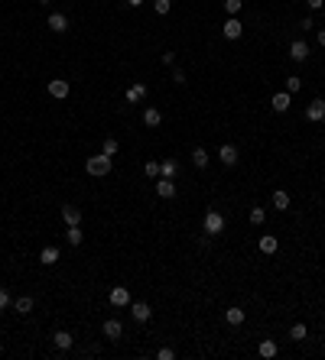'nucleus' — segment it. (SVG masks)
Instances as JSON below:
<instances>
[{
    "mask_svg": "<svg viewBox=\"0 0 325 360\" xmlns=\"http://www.w3.org/2000/svg\"><path fill=\"white\" fill-rule=\"evenodd\" d=\"M143 172H147L150 178H160V162H147V165H143Z\"/></svg>",
    "mask_w": 325,
    "mask_h": 360,
    "instance_id": "31",
    "label": "nucleus"
},
{
    "mask_svg": "<svg viewBox=\"0 0 325 360\" xmlns=\"http://www.w3.org/2000/svg\"><path fill=\"white\" fill-rule=\"evenodd\" d=\"M176 182H172V178H156V195L160 198H176Z\"/></svg>",
    "mask_w": 325,
    "mask_h": 360,
    "instance_id": "6",
    "label": "nucleus"
},
{
    "mask_svg": "<svg viewBox=\"0 0 325 360\" xmlns=\"http://www.w3.org/2000/svg\"><path fill=\"white\" fill-rule=\"evenodd\" d=\"M276 350H280V347H276V344L270 341V337H267V341H260V347H257V354H260V357H264V360H273V357H276Z\"/></svg>",
    "mask_w": 325,
    "mask_h": 360,
    "instance_id": "20",
    "label": "nucleus"
},
{
    "mask_svg": "<svg viewBox=\"0 0 325 360\" xmlns=\"http://www.w3.org/2000/svg\"><path fill=\"white\" fill-rule=\"evenodd\" d=\"M101 153H104V156H117V140H104Z\"/></svg>",
    "mask_w": 325,
    "mask_h": 360,
    "instance_id": "30",
    "label": "nucleus"
},
{
    "mask_svg": "<svg viewBox=\"0 0 325 360\" xmlns=\"http://www.w3.org/2000/svg\"><path fill=\"white\" fill-rule=\"evenodd\" d=\"M241 30H244V26H241V20H238V17H231V20H228L225 26H221V33H225V39H241Z\"/></svg>",
    "mask_w": 325,
    "mask_h": 360,
    "instance_id": "8",
    "label": "nucleus"
},
{
    "mask_svg": "<svg viewBox=\"0 0 325 360\" xmlns=\"http://www.w3.org/2000/svg\"><path fill=\"white\" fill-rule=\"evenodd\" d=\"M85 172H88V175H94V178H104L107 172H111V156H104V153H101V156H88L85 159Z\"/></svg>",
    "mask_w": 325,
    "mask_h": 360,
    "instance_id": "1",
    "label": "nucleus"
},
{
    "mask_svg": "<svg viewBox=\"0 0 325 360\" xmlns=\"http://www.w3.org/2000/svg\"><path fill=\"white\" fill-rule=\"evenodd\" d=\"M130 315H134V321H150V318H153V308L147 305V302H134V305H130Z\"/></svg>",
    "mask_w": 325,
    "mask_h": 360,
    "instance_id": "4",
    "label": "nucleus"
},
{
    "mask_svg": "<svg viewBox=\"0 0 325 360\" xmlns=\"http://www.w3.org/2000/svg\"><path fill=\"white\" fill-rule=\"evenodd\" d=\"M143 98H147V85H143V81H137V85L127 88V101L130 104H137V101H143Z\"/></svg>",
    "mask_w": 325,
    "mask_h": 360,
    "instance_id": "16",
    "label": "nucleus"
},
{
    "mask_svg": "<svg viewBox=\"0 0 325 360\" xmlns=\"http://www.w3.org/2000/svg\"><path fill=\"white\" fill-rule=\"evenodd\" d=\"M208 149H205V146H195V149H192V162H195L198 165V169H205V165H208Z\"/></svg>",
    "mask_w": 325,
    "mask_h": 360,
    "instance_id": "22",
    "label": "nucleus"
},
{
    "mask_svg": "<svg viewBox=\"0 0 325 360\" xmlns=\"http://www.w3.org/2000/svg\"><path fill=\"white\" fill-rule=\"evenodd\" d=\"M121 334H124V324L117 321V318H107V321H104V337H111V341H117Z\"/></svg>",
    "mask_w": 325,
    "mask_h": 360,
    "instance_id": "15",
    "label": "nucleus"
},
{
    "mask_svg": "<svg viewBox=\"0 0 325 360\" xmlns=\"http://www.w3.org/2000/svg\"><path fill=\"white\" fill-rule=\"evenodd\" d=\"M264 218H267L264 208H251V224H264Z\"/></svg>",
    "mask_w": 325,
    "mask_h": 360,
    "instance_id": "29",
    "label": "nucleus"
},
{
    "mask_svg": "<svg viewBox=\"0 0 325 360\" xmlns=\"http://www.w3.org/2000/svg\"><path fill=\"white\" fill-rule=\"evenodd\" d=\"M218 159L225 165H238V146H231V143H225V146L218 149Z\"/></svg>",
    "mask_w": 325,
    "mask_h": 360,
    "instance_id": "9",
    "label": "nucleus"
},
{
    "mask_svg": "<svg viewBox=\"0 0 325 360\" xmlns=\"http://www.w3.org/2000/svg\"><path fill=\"white\" fill-rule=\"evenodd\" d=\"M179 175V159H163L160 162V178H176Z\"/></svg>",
    "mask_w": 325,
    "mask_h": 360,
    "instance_id": "11",
    "label": "nucleus"
},
{
    "mask_svg": "<svg viewBox=\"0 0 325 360\" xmlns=\"http://www.w3.org/2000/svg\"><path fill=\"white\" fill-rule=\"evenodd\" d=\"M10 305V295H7V289H0V311Z\"/></svg>",
    "mask_w": 325,
    "mask_h": 360,
    "instance_id": "36",
    "label": "nucleus"
},
{
    "mask_svg": "<svg viewBox=\"0 0 325 360\" xmlns=\"http://www.w3.org/2000/svg\"><path fill=\"white\" fill-rule=\"evenodd\" d=\"M273 110H276V114H283V110H289V104H293V94H289V91H280V94H273Z\"/></svg>",
    "mask_w": 325,
    "mask_h": 360,
    "instance_id": "12",
    "label": "nucleus"
},
{
    "mask_svg": "<svg viewBox=\"0 0 325 360\" xmlns=\"http://www.w3.org/2000/svg\"><path fill=\"white\" fill-rule=\"evenodd\" d=\"M163 62L166 65H176V52H163Z\"/></svg>",
    "mask_w": 325,
    "mask_h": 360,
    "instance_id": "37",
    "label": "nucleus"
},
{
    "mask_svg": "<svg viewBox=\"0 0 325 360\" xmlns=\"http://www.w3.org/2000/svg\"><path fill=\"white\" fill-rule=\"evenodd\" d=\"M225 231V218H221V211H205V234H211V237H218V234Z\"/></svg>",
    "mask_w": 325,
    "mask_h": 360,
    "instance_id": "2",
    "label": "nucleus"
},
{
    "mask_svg": "<svg viewBox=\"0 0 325 360\" xmlns=\"http://www.w3.org/2000/svg\"><path fill=\"white\" fill-rule=\"evenodd\" d=\"M111 305H114V308L130 305V292H127L124 286H114V289H111Z\"/></svg>",
    "mask_w": 325,
    "mask_h": 360,
    "instance_id": "5",
    "label": "nucleus"
},
{
    "mask_svg": "<svg viewBox=\"0 0 325 360\" xmlns=\"http://www.w3.org/2000/svg\"><path fill=\"white\" fill-rule=\"evenodd\" d=\"M49 30L52 33H65L68 30V17L65 13H49Z\"/></svg>",
    "mask_w": 325,
    "mask_h": 360,
    "instance_id": "14",
    "label": "nucleus"
},
{
    "mask_svg": "<svg viewBox=\"0 0 325 360\" xmlns=\"http://www.w3.org/2000/svg\"><path fill=\"white\" fill-rule=\"evenodd\" d=\"M65 240L72 247H81V240H85V231H81L78 224H68V231H65Z\"/></svg>",
    "mask_w": 325,
    "mask_h": 360,
    "instance_id": "17",
    "label": "nucleus"
},
{
    "mask_svg": "<svg viewBox=\"0 0 325 360\" xmlns=\"http://www.w3.org/2000/svg\"><path fill=\"white\" fill-rule=\"evenodd\" d=\"M68 91H72V88H68V81L65 78H52L49 81V94H52V98H68Z\"/></svg>",
    "mask_w": 325,
    "mask_h": 360,
    "instance_id": "7",
    "label": "nucleus"
},
{
    "mask_svg": "<svg viewBox=\"0 0 325 360\" xmlns=\"http://www.w3.org/2000/svg\"><path fill=\"white\" fill-rule=\"evenodd\" d=\"M289 55H293V62H306V59H309V43L296 39V43L289 46Z\"/></svg>",
    "mask_w": 325,
    "mask_h": 360,
    "instance_id": "10",
    "label": "nucleus"
},
{
    "mask_svg": "<svg viewBox=\"0 0 325 360\" xmlns=\"http://www.w3.org/2000/svg\"><path fill=\"white\" fill-rule=\"evenodd\" d=\"M225 10L231 13V17H234V13H241V0H225Z\"/></svg>",
    "mask_w": 325,
    "mask_h": 360,
    "instance_id": "33",
    "label": "nucleus"
},
{
    "mask_svg": "<svg viewBox=\"0 0 325 360\" xmlns=\"http://www.w3.org/2000/svg\"><path fill=\"white\" fill-rule=\"evenodd\" d=\"M156 357H160V360H172V357H176V350H172V347H160V354H156Z\"/></svg>",
    "mask_w": 325,
    "mask_h": 360,
    "instance_id": "35",
    "label": "nucleus"
},
{
    "mask_svg": "<svg viewBox=\"0 0 325 360\" xmlns=\"http://www.w3.org/2000/svg\"><path fill=\"white\" fill-rule=\"evenodd\" d=\"M169 7H172V0H153V10L160 13V17H166V13H169Z\"/></svg>",
    "mask_w": 325,
    "mask_h": 360,
    "instance_id": "28",
    "label": "nucleus"
},
{
    "mask_svg": "<svg viewBox=\"0 0 325 360\" xmlns=\"http://www.w3.org/2000/svg\"><path fill=\"white\" fill-rule=\"evenodd\" d=\"M62 218H65V224H81V208L65 205V208H62Z\"/></svg>",
    "mask_w": 325,
    "mask_h": 360,
    "instance_id": "18",
    "label": "nucleus"
},
{
    "mask_svg": "<svg viewBox=\"0 0 325 360\" xmlns=\"http://www.w3.org/2000/svg\"><path fill=\"white\" fill-rule=\"evenodd\" d=\"M39 263H43V266H52V263H59V250H55V247H43V253H39Z\"/></svg>",
    "mask_w": 325,
    "mask_h": 360,
    "instance_id": "24",
    "label": "nucleus"
},
{
    "mask_svg": "<svg viewBox=\"0 0 325 360\" xmlns=\"http://www.w3.org/2000/svg\"><path fill=\"white\" fill-rule=\"evenodd\" d=\"M13 308H17V315H30L33 311V295H20V299L13 302Z\"/></svg>",
    "mask_w": 325,
    "mask_h": 360,
    "instance_id": "23",
    "label": "nucleus"
},
{
    "mask_svg": "<svg viewBox=\"0 0 325 360\" xmlns=\"http://www.w3.org/2000/svg\"><path fill=\"white\" fill-rule=\"evenodd\" d=\"M143 123H147V127H160V123H163V114H160L156 107H147V110H143Z\"/></svg>",
    "mask_w": 325,
    "mask_h": 360,
    "instance_id": "21",
    "label": "nucleus"
},
{
    "mask_svg": "<svg viewBox=\"0 0 325 360\" xmlns=\"http://www.w3.org/2000/svg\"><path fill=\"white\" fill-rule=\"evenodd\" d=\"M172 81H176V85H185V72L182 68H172Z\"/></svg>",
    "mask_w": 325,
    "mask_h": 360,
    "instance_id": "34",
    "label": "nucleus"
},
{
    "mask_svg": "<svg viewBox=\"0 0 325 360\" xmlns=\"http://www.w3.org/2000/svg\"><path fill=\"white\" fill-rule=\"evenodd\" d=\"M127 4H130V7H140V4H143V0H127Z\"/></svg>",
    "mask_w": 325,
    "mask_h": 360,
    "instance_id": "40",
    "label": "nucleus"
},
{
    "mask_svg": "<svg viewBox=\"0 0 325 360\" xmlns=\"http://www.w3.org/2000/svg\"><path fill=\"white\" fill-rule=\"evenodd\" d=\"M52 341H55V347H59V350H68V347L75 344V337L68 334V331H55V337H52Z\"/></svg>",
    "mask_w": 325,
    "mask_h": 360,
    "instance_id": "19",
    "label": "nucleus"
},
{
    "mask_svg": "<svg viewBox=\"0 0 325 360\" xmlns=\"http://www.w3.org/2000/svg\"><path fill=\"white\" fill-rule=\"evenodd\" d=\"M319 46H325V30H319Z\"/></svg>",
    "mask_w": 325,
    "mask_h": 360,
    "instance_id": "39",
    "label": "nucleus"
},
{
    "mask_svg": "<svg viewBox=\"0 0 325 360\" xmlns=\"http://www.w3.org/2000/svg\"><path fill=\"white\" fill-rule=\"evenodd\" d=\"M257 247H260V253H267V257H270V253H276V247H280V240H276L273 234H264V237L257 240Z\"/></svg>",
    "mask_w": 325,
    "mask_h": 360,
    "instance_id": "13",
    "label": "nucleus"
},
{
    "mask_svg": "<svg viewBox=\"0 0 325 360\" xmlns=\"http://www.w3.org/2000/svg\"><path fill=\"white\" fill-rule=\"evenodd\" d=\"M306 120H312V123L325 120V101H322V98H315V101L306 107Z\"/></svg>",
    "mask_w": 325,
    "mask_h": 360,
    "instance_id": "3",
    "label": "nucleus"
},
{
    "mask_svg": "<svg viewBox=\"0 0 325 360\" xmlns=\"http://www.w3.org/2000/svg\"><path fill=\"white\" fill-rule=\"evenodd\" d=\"M225 321H228V324H244V311H241L238 305L228 308V311H225Z\"/></svg>",
    "mask_w": 325,
    "mask_h": 360,
    "instance_id": "26",
    "label": "nucleus"
},
{
    "mask_svg": "<svg viewBox=\"0 0 325 360\" xmlns=\"http://www.w3.org/2000/svg\"><path fill=\"white\" fill-rule=\"evenodd\" d=\"M306 4H309V10H322V4H325V0H306Z\"/></svg>",
    "mask_w": 325,
    "mask_h": 360,
    "instance_id": "38",
    "label": "nucleus"
},
{
    "mask_svg": "<svg viewBox=\"0 0 325 360\" xmlns=\"http://www.w3.org/2000/svg\"><path fill=\"white\" fill-rule=\"evenodd\" d=\"M306 334H309V328H306V324H293V328H289V337H293V341H306Z\"/></svg>",
    "mask_w": 325,
    "mask_h": 360,
    "instance_id": "27",
    "label": "nucleus"
},
{
    "mask_svg": "<svg viewBox=\"0 0 325 360\" xmlns=\"http://www.w3.org/2000/svg\"><path fill=\"white\" fill-rule=\"evenodd\" d=\"M273 208H276V211H286V208H289V195H286L283 189L273 192Z\"/></svg>",
    "mask_w": 325,
    "mask_h": 360,
    "instance_id": "25",
    "label": "nucleus"
},
{
    "mask_svg": "<svg viewBox=\"0 0 325 360\" xmlns=\"http://www.w3.org/2000/svg\"><path fill=\"white\" fill-rule=\"evenodd\" d=\"M39 4H52V0H39Z\"/></svg>",
    "mask_w": 325,
    "mask_h": 360,
    "instance_id": "41",
    "label": "nucleus"
},
{
    "mask_svg": "<svg viewBox=\"0 0 325 360\" xmlns=\"http://www.w3.org/2000/svg\"><path fill=\"white\" fill-rule=\"evenodd\" d=\"M299 88H302V81L296 78V75H293V78H286V91H289V94H296Z\"/></svg>",
    "mask_w": 325,
    "mask_h": 360,
    "instance_id": "32",
    "label": "nucleus"
}]
</instances>
